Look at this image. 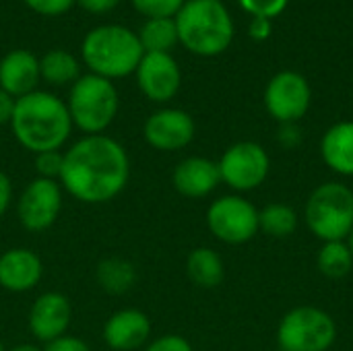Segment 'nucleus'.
Here are the masks:
<instances>
[{
  "label": "nucleus",
  "instance_id": "nucleus-1",
  "mask_svg": "<svg viewBox=\"0 0 353 351\" xmlns=\"http://www.w3.org/2000/svg\"><path fill=\"white\" fill-rule=\"evenodd\" d=\"M130 180V157L108 134H85L64 151L60 186L85 205L114 201Z\"/></svg>",
  "mask_w": 353,
  "mask_h": 351
},
{
  "label": "nucleus",
  "instance_id": "nucleus-2",
  "mask_svg": "<svg viewBox=\"0 0 353 351\" xmlns=\"http://www.w3.org/2000/svg\"><path fill=\"white\" fill-rule=\"evenodd\" d=\"M8 126L17 143L33 155L62 151L74 128L66 101L48 91H33L19 97Z\"/></svg>",
  "mask_w": 353,
  "mask_h": 351
},
{
  "label": "nucleus",
  "instance_id": "nucleus-3",
  "mask_svg": "<svg viewBox=\"0 0 353 351\" xmlns=\"http://www.w3.org/2000/svg\"><path fill=\"white\" fill-rule=\"evenodd\" d=\"M174 21L178 41L196 56H217L234 39V21L221 0H188Z\"/></svg>",
  "mask_w": 353,
  "mask_h": 351
},
{
  "label": "nucleus",
  "instance_id": "nucleus-4",
  "mask_svg": "<svg viewBox=\"0 0 353 351\" xmlns=\"http://www.w3.org/2000/svg\"><path fill=\"white\" fill-rule=\"evenodd\" d=\"M81 54L93 74L114 81L132 74L145 50L132 29L124 25H101L85 35Z\"/></svg>",
  "mask_w": 353,
  "mask_h": 351
},
{
  "label": "nucleus",
  "instance_id": "nucleus-5",
  "mask_svg": "<svg viewBox=\"0 0 353 351\" xmlns=\"http://www.w3.org/2000/svg\"><path fill=\"white\" fill-rule=\"evenodd\" d=\"M66 108L74 128L85 134H103L118 116L120 97L114 81L89 72L70 85Z\"/></svg>",
  "mask_w": 353,
  "mask_h": 351
},
{
  "label": "nucleus",
  "instance_id": "nucleus-6",
  "mask_svg": "<svg viewBox=\"0 0 353 351\" xmlns=\"http://www.w3.org/2000/svg\"><path fill=\"white\" fill-rule=\"evenodd\" d=\"M304 217L321 242L347 240L353 228V188L341 182L316 186L306 201Z\"/></svg>",
  "mask_w": 353,
  "mask_h": 351
},
{
  "label": "nucleus",
  "instance_id": "nucleus-7",
  "mask_svg": "<svg viewBox=\"0 0 353 351\" xmlns=\"http://www.w3.org/2000/svg\"><path fill=\"white\" fill-rule=\"evenodd\" d=\"M335 339V319L316 306L292 308L277 327V345L281 351H329Z\"/></svg>",
  "mask_w": 353,
  "mask_h": 351
},
{
  "label": "nucleus",
  "instance_id": "nucleus-8",
  "mask_svg": "<svg viewBox=\"0 0 353 351\" xmlns=\"http://www.w3.org/2000/svg\"><path fill=\"white\" fill-rule=\"evenodd\" d=\"M207 228L223 244H246L259 234V209L242 194L215 199L207 209Z\"/></svg>",
  "mask_w": 353,
  "mask_h": 351
},
{
  "label": "nucleus",
  "instance_id": "nucleus-9",
  "mask_svg": "<svg viewBox=\"0 0 353 351\" xmlns=\"http://www.w3.org/2000/svg\"><path fill=\"white\" fill-rule=\"evenodd\" d=\"M221 182L238 194L256 190L271 172V157L267 149L254 141H240L230 145L217 161Z\"/></svg>",
  "mask_w": 353,
  "mask_h": 351
},
{
  "label": "nucleus",
  "instance_id": "nucleus-10",
  "mask_svg": "<svg viewBox=\"0 0 353 351\" xmlns=\"http://www.w3.org/2000/svg\"><path fill=\"white\" fill-rule=\"evenodd\" d=\"M62 203H64V190L58 180L33 178L21 190L17 201L19 223L31 234L46 232L58 221Z\"/></svg>",
  "mask_w": 353,
  "mask_h": 351
},
{
  "label": "nucleus",
  "instance_id": "nucleus-11",
  "mask_svg": "<svg viewBox=\"0 0 353 351\" xmlns=\"http://www.w3.org/2000/svg\"><path fill=\"white\" fill-rule=\"evenodd\" d=\"M312 103V89L304 74L296 70L277 72L265 89V108L279 124L298 122Z\"/></svg>",
  "mask_w": 353,
  "mask_h": 351
},
{
  "label": "nucleus",
  "instance_id": "nucleus-12",
  "mask_svg": "<svg viewBox=\"0 0 353 351\" xmlns=\"http://www.w3.org/2000/svg\"><path fill=\"white\" fill-rule=\"evenodd\" d=\"M196 124L192 116L178 108H163L153 112L143 124V139L149 147L163 153L182 151L192 143Z\"/></svg>",
  "mask_w": 353,
  "mask_h": 351
},
{
  "label": "nucleus",
  "instance_id": "nucleus-13",
  "mask_svg": "<svg viewBox=\"0 0 353 351\" xmlns=\"http://www.w3.org/2000/svg\"><path fill=\"white\" fill-rule=\"evenodd\" d=\"M134 74L141 93L155 103L174 99L182 87V70L172 54L145 52Z\"/></svg>",
  "mask_w": 353,
  "mask_h": 351
},
{
  "label": "nucleus",
  "instance_id": "nucleus-14",
  "mask_svg": "<svg viewBox=\"0 0 353 351\" xmlns=\"http://www.w3.org/2000/svg\"><path fill=\"white\" fill-rule=\"evenodd\" d=\"M72 321V306L70 300L62 292H43L39 294L27 317V325L31 335L41 341L50 343L62 335H66Z\"/></svg>",
  "mask_w": 353,
  "mask_h": 351
},
{
  "label": "nucleus",
  "instance_id": "nucleus-15",
  "mask_svg": "<svg viewBox=\"0 0 353 351\" xmlns=\"http://www.w3.org/2000/svg\"><path fill=\"white\" fill-rule=\"evenodd\" d=\"M151 339V321L139 308H122L103 323V341L112 351L145 350Z\"/></svg>",
  "mask_w": 353,
  "mask_h": 351
},
{
  "label": "nucleus",
  "instance_id": "nucleus-16",
  "mask_svg": "<svg viewBox=\"0 0 353 351\" xmlns=\"http://www.w3.org/2000/svg\"><path fill=\"white\" fill-rule=\"evenodd\" d=\"M43 277L41 259L29 248H8L0 254V288L10 294H25Z\"/></svg>",
  "mask_w": 353,
  "mask_h": 351
},
{
  "label": "nucleus",
  "instance_id": "nucleus-17",
  "mask_svg": "<svg viewBox=\"0 0 353 351\" xmlns=\"http://www.w3.org/2000/svg\"><path fill=\"white\" fill-rule=\"evenodd\" d=\"M172 184H174L176 192L186 199L209 197L221 184L217 161L199 157V155L186 157L176 163V168L172 172Z\"/></svg>",
  "mask_w": 353,
  "mask_h": 351
},
{
  "label": "nucleus",
  "instance_id": "nucleus-18",
  "mask_svg": "<svg viewBox=\"0 0 353 351\" xmlns=\"http://www.w3.org/2000/svg\"><path fill=\"white\" fill-rule=\"evenodd\" d=\"M39 58L29 50H12L0 60V89L14 99L37 91Z\"/></svg>",
  "mask_w": 353,
  "mask_h": 351
},
{
  "label": "nucleus",
  "instance_id": "nucleus-19",
  "mask_svg": "<svg viewBox=\"0 0 353 351\" xmlns=\"http://www.w3.org/2000/svg\"><path fill=\"white\" fill-rule=\"evenodd\" d=\"M321 157L331 172L353 178V120L337 122L323 134Z\"/></svg>",
  "mask_w": 353,
  "mask_h": 351
},
{
  "label": "nucleus",
  "instance_id": "nucleus-20",
  "mask_svg": "<svg viewBox=\"0 0 353 351\" xmlns=\"http://www.w3.org/2000/svg\"><path fill=\"white\" fill-rule=\"evenodd\" d=\"M186 275L196 288L213 290L225 277L223 259L213 248L199 246V248L190 250V254L186 257Z\"/></svg>",
  "mask_w": 353,
  "mask_h": 351
},
{
  "label": "nucleus",
  "instance_id": "nucleus-21",
  "mask_svg": "<svg viewBox=\"0 0 353 351\" xmlns=\"http://www.w3.org/2000/svg\"><path fill=\"white\" fill-rule=\"evenodd\" d=\"M95 279L103 292H108L112 296H120V294H126L128 290H132V285L137 281V269L126 259L108 257L97 263Z\"/></svg>",
  "mask_w": 353,
  "mask_h": 351
},
{
  "label": "nucleus",
  "instance_id": "nucleus-22",
  "mask_svg": "<svg viewBox=\"0 0 353 351\" xmlns=\"http://www.w3.org/2000/svg\"><path fill=\"white\" fill-rule=\"evenodd\" d=\"M39 74L48 85L64 87L77 83L81 77V64L66 50H50L39 58Z\"/></svg>",
  "mask_w": 353,
  "mask_h": 351
},
{
  "label": "nucleus",
  "instance_id": "nucleus-23",
  "mask_svg": "<svg viewBox=\"0 0 353 351\" xmlns=\"http://www.w3.org/2000/svg\"><path fill=\"white\" fill-rule=\"evenodd\" d=\"M298 230V213L285 203H271L259 211V232L271 238H290Z\"/></svg>",
  "mask_w": 353,
  "mask_h": 351
},
{
  "label": "nucleus",
  "instance_id": "nucleus-24",
  "mask_svg": "<svg viewBox=\"0 0 353 351\" xmlns=\"http://www.w3.org/2000/svg\"><path fill=\"white\" fill-rule=\"evenodd\" d=\"M139 41L145 52H159L170 54V50L180 43L178 41V27L174 19H147L141 27Z\"/></svg>",
  "mask_w": 353,
  "mask_h": 351
},
{
  "label": "nucleus",
  "instance_id": "nucleus-25",
  "mask_svg": "<svg viewBox=\"0 0 353 351\" xmlns=\"http://www.w3.org/2000/svg\"><path fill=\"white\" fill-rule=\"evenodd\" d=\"M319 271L329 279H343L353 269V254L345 240L337 242H323L316 254Z\"/></svg>",
  "mask_w": 353,
  "mask_h": 351
},
{
  "label": "nucleus",
  "instance_id": "nucleus-26",
  "mask_svg": "<svg viewBox=\"0 0 353 351\" xmlns=\"http://www.w3.org/2000/svg\"><path fill=\"white\" fill-rule=\"evenodd\" d=\"M186 0H132V6L147 19H174Z\"/></svg>",
  "mask_w": 353,
  "mask_h": 351
},
{
  "label": "nucleus",
  "instance_id": "nucleus-27",
  "mask_svg": "<svg viewBox=\"0 0 353 351\" xmlns=\"http://www.w3.org/2000/svg\"><path fill=\"white\" fill-rule=\"evenodd\" d=\"M62 161H64V153L62 151H43V153H37L35 155V172H37V178L60 180Z\"/></svg>",
  "mask_w": 353,
  "mask_h": 351
},
{
  "label": "nucleus",
  "instance_id": "nucleus-28",
  "mask_svg": "<svg viewBox=\"0 0 353 351\" xmlns=\"http://www.w3.org/2000/svg\"><path fill=\"white\" fill-rule=\"evenodd\" d=\"M238 2H240V6L248 14H252V17H265V19L279 17L288 8V4H290V0H238Z\"/></svg>",
  "mask_w": 353,
  "mask_h": 351
},
{
  "label": "nucleus",
  "instance_id": "nucleus-29",
  "mask_svg": "<svg viewBox=\"0 0 353 351\" xmlns=\"http://www.w3.org/2000/svg\"><path fill=\"white\" fill-rule=\"evenodd\" d=\"M33 12L43 17H60L77 4V0H23Z\"/></svg>",
  "mask_w": 353,
  "mask_h": 351
},
{
  "label": "nucleus",
  "instance_id": "nucleus-30",
  "mask_svg": "<svg viewBox=\"0 0 353 351\" xmlns=\"http://www.w3.org/2000/svg\"><path fill=\"white\" fill-rule=\"evenodd\" d=\"M143 351H194L190 341L184 339L182 335L170 333V335H161L153 341H149Z\"/></svg>",
  "mask_w": 353,
  "mask_h": 351
},
{
  "label": "nucleus",
  "instance_id": "nucleus-31",
  "mask_svg": "<svg viewBox=\"0 0 353 351\" xmlns=\"http://www.w3.org/2000/svg\"><path fill=\"white\" fill-rule=\"evenodd\" d=\"M43 351H93L83 339H79V337H72V335H62V337H58V339H54V341H50V343H46L43 345Z\"/></svg>",
  "mask_w": 353,
  "mask_h": 351
},
{
  "label": "nucleus",
  "instance_id": "nucleus-32",
  "mask_svg": "<svg viewBox=\"0 0 353 351\" xmlns=\"http://www.w3.org/2000/svg\"><path fill=\"white\" fill-rule=\"evenodd\" d=\"M279 143L285 147V149H296L300 143H302V130L296 122H290V124H281L279 126V134H277Z\"/></svg>",
  "mask_w": 353,
  "mask_h": 351
},
{
  "label": "nucleus",
  "instance_id": "nucleus-33",
  "mask_svg": "<svg viewBox=\"0 0 353 351\" xmlns=\"http://www.w3.org/2000/svg\"><path fill=\"white\" fill-rule=\"evenodd\" d=\"M12 180L8 178L6 172L0 170V217H4V213L10 209V203H12Z\"/></svg>",
  "mask_w": 353,
  "mask_h": 351
},
{
  "label": "nucleus",
  "instance_id": "nucleus-34",
  "mask_svg": "<svg viewBox=\"0 0 353 351\" xmlns=\"http://www.w3.org/2000/svg\"><path fill=\"white\" fill-rule=\"evenodd\" d=\"M248 33L252 39L256 41H263L271 35V19H265V17H252L250 21V27H248Z\"/></svg>",
  "mask_w": 353,
  "mask_h": 351
},
{
  "label": "nucleus",
  "instance_id": "nucleus-35",
  "mask_svg": "<svg viewBox=\"0 0 353 351\" xmlns=\"http://www.w3.org/2000/svg\"><path fill=\"white\" fill-rule=\"evenodd\" d=\"M120 0H77V4L91 12V14H103V12H110Z\"/></svg>",
  "mask_w": 353,
  "mask_h": 351
},
{
  "label": "nucleus",
  "instance_id": "nucleus-36",
  "mask_svg": "<svg viewBox=\"0 0 353 351\" xmlns=\"http://www.w3.org/2000/svg\"><path fill=\"white\" fill-rule=\"evenodd\" d=\"M14 97L8 95L6 91L0 89V126L4 124H10V118H12V112H14Z\"/></svg>",
  "mask_w": 353,
  "mask_h": 351
},
{
  "label": "nucleus",
  "instance_id": "nucleus-37",
  "mask_svg": "<svg viewBox=\"0 0 353 351\" xmlns=\"http://www.w3.org/2000/svg\"><path fill=\"white\" fill-rule=\"evenodd\" d=\"M6 351H43V348H39L35 343H19V345H12L10 350Z\"/></svg>",
  "mask_w": 353,
  "mask_h": 351
},
{
  "label": "nucleus",
  "instance_id": "nucleus-38",
  "mask_svg": "<svg viewBox=\"0 0 353 351\" xmlns=\"http://www.w3.org/2000/svg\"><path fill=\"white\" fill-rule=\"evenodd\" d=\"M347 246H350V250H352V254H353V228H352V232H350V236H347Z\"/></svg>",
  "mask_w": 353,
  "mask_h": 351
},
{
  "label": "nucleus",
  "instance_id": "nucleus-39",
  "mask_svg": "<svg viewBox=\"0 0 353 351\" xmlns=\"http://www.w3.org/2000/svg\"><path fill=\"white\" fill-rule=\"evenodd\" d=\"M0 351H6V348H4V343L0 341Z\"/></svg>",
  "mask_w": 353,
  "mask_h": 351
}]
</instances>
